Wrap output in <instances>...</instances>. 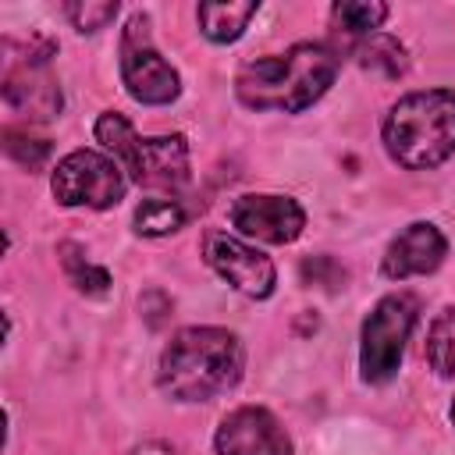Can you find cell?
<instances>
[{"label": "cell", "instance_id": "cell-1", "mask_svg": "<svg viewBox=\"0 0 455 455\" xmlns=\"http://www.w3.org/2000/svg\"><path fill=\"white\" fill-rule=\"evenodd\" d=\"M341 57L323 43H295L284 53L245 60L235 75V96L249 110L299 114L313 107L338 78Z\"/></svg>", "mask_w": 455, "mask_h": 455}, {"label": "cell", "instance_id": "cell-2", "mask_svg": "<svg viewBox=\"0 0 455 455\" xmlns=\"http://www.w3.org/2000/svg\"><path fill=\"white\" fill-rule=\"evenodd\" d=\"M242 341L224 327H185L160 355V391L174 402H210L242 380Z\"/></svg>", "mask_w": 455, "mask_h": 455}, {"label": "cell", "instance_id": "cell-3", "mask_svg": "<svg viewBox=\"0 0 455 455\" xmlns=\"http://www.w3.org/2000/svg\"><path fill=\"white\" fill-rule=\"evenodd\" d=\"M387 156L405 171L441 167L455 153V89L402 96L380 128Z\"/></svg>", "mask_w": 455, "mask_h": 455}, {"label": "cell", "instance_id": "cell-4", "mask_svg": "<svg viewBox=\"0 0 455 455\" xmlns=\"http://www.w3.org/2000/svg\"><path fill=\"white\" fill-rule=\"evenodd\" d=\"M96 142L132 174V181L146 188H181L188 185V142L185 135H156L139 139L124 114H100L96 117Z\"/></svg>", "mask_w": 455, "mask_h": 455}, {"label": "cell", "instance_id": "cell-5", "mask_svg": "<svg viewBox=\"0 0 455 455\" xmlns=\"http://www.w3.org/2000/svg\"><path fill=\"white\" fill-rule=\"evenodd\" d=\"M412 323H416V299L409 291H391L370 309L359 338V373L366 384H384L398 373Z\"/></svg>", "mask_w": 455, "mask_h": 455}, {"label": "cell", "instance_id": "cell-6", "mask_svg": "<svg viewBox=\"0 0 455 455\" xmlns=\"http://www.w3.org/2000/svg\"><path fill=\"white\" fill-rule=\"evenodd\" d=\"M53 199L60 206H89V210H110L124 199V167L100 153V149H71L50 178Z\"/></svg>", "mask_w": 455, "mask_h": 455}, {"label": "cell", "instance_id": "cell-7", "mask_svg": "<svg viewBox=\"0 0 455 455\" xmlns=\"http://www.w3.org/2000/svg\"><path fill=\"white\" fill-rule=\"evenodd\" d=\"M121 82L132 92V100L149 107L174 103L181 92L178 71L160 57V50L149 39L146 14H132L121 32Z\"/></svg>", "mask_w": 455, "mask_h": 455}, {"label": "cell", "instance_id": "cell-8", "mask_svg": "<svg viewBox=\"0 0 455 455\" xmlns=\"http://www.w3.org/2000/svg\"><path fill=\"white\" fill-rule=\"evenodd\" d=\"M203 256L235 291H242L249 299H267L277 284V270H274L270 256H263L259 249L245 245L242 238H235L228 231H210L203 238Z\"/></svg>", "mask_w": 455, "mask_h": 455}, {"label": "cell", "instance_id": "cell-9", "mask_svg": "<svg viewBox=\"0 0 455 455\" xmlns=\"http://www.w3.org/2000/svg\"><path fill=\"white\" fill-rule=\"evenodd\" d=\"M231 228L267 245H288L306 228V210L291 196H238L231 203Z\"/></svg>", "mask_w": 455, "mask_h": 455}, {"label": "cell", "instance_id": "cell-10", "mask_svg": "<svg viewBox=\"0 0 455 455\" xmlns=\"http://www.w3.org/2000/svg\"><path fill=\"white\" fill-rule=\"evenodd\" d=\"M217 455H291V437L263 405H242L217 427Z\"/></svg>", "mask_w": 455, "mask_h": 455}, {"label": "cell", "instance_id": "cell-11", "mask_svg": "<svg viewBox=\"0 0 455 455\" xmlns=\"http://www.w3.org/2000/svg\"><path fill=\"white\" fill-rule=\"evenodd\" d=\"M444 256H448V238L441 235V228L430 224V220H412L384 249L380 270L391 281L423 277V274H434L444 263Z\"/></svg>", "mask_w": 455, "mask_h": 455}, {"label": "cell", "instance_id": "cell-12", "mask_svg": "<svg viewBox=\"0 0 455 455\" xmlns=\"http://www.w3.org/2000/svg\"><path fill=\"white\" fill-rule=\"evenodd\" d=\"M4 103L28 121H50L60 110V85L46 71V64L36 60H11L4 75Z\"/></svg>", "mask_w": 455, "mask_h": 455}, {"label": "cell", "instance_id": "cell-13", "mask_svg": "<svg viewBox=\"0 0 455 455\" xmlns=\"http://www.w3.org/2000/svg\"><path fill=\"white\" fill-rule=\"evenodd\" d=\"M256 11H259L256 0H203L196 18H199V32L210 43H235L249 28Z\"/></svg>", "mask_w": 455, "mask_h": 455}, {"label": "cell", "instance_id": "cell-14", "mask_svg": "<svg viewBox=\"0 0 455 455\" xmlns=\"http://www.w3.org/2000/svg\"><path fill=\"white\" fill-rule=\"evenodd\" d=\"M57 256H60V267H64L68 281H71L82 295L100 299V295L110 291V274H107L103 267L89 263V256L82 252V245H75V242H60V245H57Z\"/></svg>", "mask_w": 455, "mask_h": 455}, {"label": "cell", "instance_id": "cell-15", "mask_svg": "<svg viewBox=\"0 0 455 455\" xmlns=\"http://www.w3.org/2000/svg\"><path fill=\"white\" fill-rule=\"evenodd\" d=\"M359 64H363L366 71L384 75V78H398V75H405L409 57H405V46H402L395 36L373 32V36H366V43L359 46Z\"/></svg>", "mask_w": 455, "mask_h": 455}, {"label": "cell", "instance_id": "cell-16", "mask_svg": "<svg viewBox=\"0 0 455 455\" xmlns=\"http://www.w3.org/2000/svg\"><path fill=\"white\" fill-rule=\"evenodd\" d=\"M427 363L437 377H455V306L434 316L427 331Z\"/></svg>", "mask_w": 455, "mask_h": 455}, {"label": "cell", "instance_id": "cell-17", "mask_svg": "<svg viewBox=\"0 0 455 455\" xmlns=\"http://www.w3.org/2000/svg\"><path fill=\"white\" fill-rule=\"evenodd\" d=\"M331 18L345 36H373L387 18V4H380V0H341V4L331 7Z\"/></svg>", "mask_w": 455, "mask_h": 455}, {"label": "cell", "instance_id": "cell-18", "mask_svg": "<svg viewBox=\"0 0 455 455\" xmlns=\"http://www.w3.org/2000/svg\"><path fill=\"white\" fill-rule=\"evenodd\" d=\"M185 228V210L178 199H142L135 210V231L146 238H164Z\"/></svg>", "mask_w": 455, "mask_h": 455}, {"label": "cell", "instance_id": "cell-19", "mask_svg": "<svg viewBox=\"0 0 455 455\" xmlns=\"http://www.w3.org/2000/svg\"><path fill=\"white\" fill-rule=\"evenodd\" d=\"M4 149H7L11 160H18V164L28 167V171H39V167L50 160V142H46V139H32V135L14 132V128L4 132Z\"/></svg>", "mask_w": 455, "mask_h": 455}, {"label": "cell", "instance_id": "cell-20", "mask_svg": "<svg viewBox=\"0 0 455 455\" xmlns=\"http://www.w3.org/2000/svg\"><path fill=\"white\" fill-rule=\"evenodd\" d=\"M117 0H103V4H64V14L71 18V25L78 32H100L103 25H110L117 18Z\"/></svg>", "mask_w": 455, "mask_h": 455}, {"label": "cell", "instance_id": "cell-21", "mask_svg": "<svg viewBox=\"0 0 455 455\" xmlns=\"http://www.w3.org/2000/svg\"><path fill=\"white\" fill-rule=\"evenodd\" d=\"M132 455H174V448L167 441H142Z\"/></svg>", "mask_w": 455, "mask_h": 455}, {"label": "cell", "instance_id": "cell-22", "mask_svg": "<svg viewBox=\"0 0 455 455\" xmlns=\"http://www.w3.org/2000/svg\"><path fill=\"white\" fill-rule=\"evenodd\" d=\"M451 423H455V402H451Z\"/></svg>", "mask_w": 455, "mask_h": 455}]
</instances>
